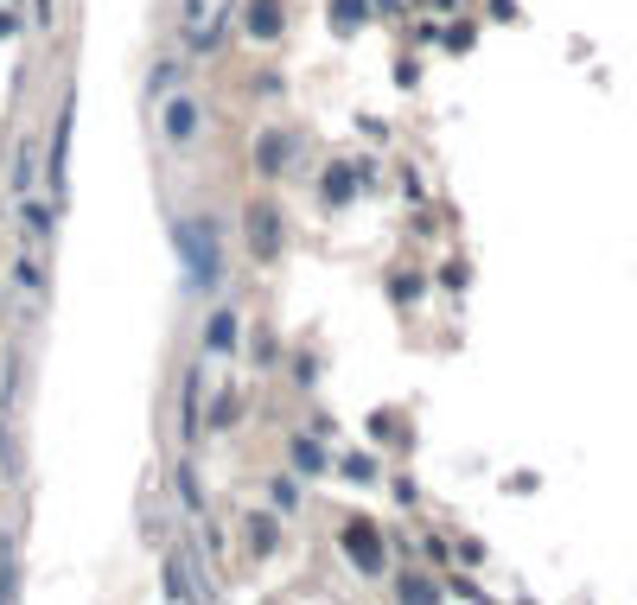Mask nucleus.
Wrapping results in <instances>:
<instances>
[{
	"instance_id": "obj_1",
	"label": "nucleus",
	"mask_w": 637,
	"mask_h": 605,
	"mask_svg": "<svg viewBox=\"0 0 637 605\" xmlns=\"http://www.w3.org/2000/svg\"><path fill=\"white\" fill-rule=\"evenodd\" d=\"M179 249H185V287L211 293L223 281V249H217V223L198 217L192 230H179Z\"/></svg>"
},
{
	"instance_id": "obj_2",
	"label": "nucleus",
	"mask_w": 637,
	"mask_h": 605,
	"mask_svg": "<svg viewBox=\"0 0 637 605\" xmlns=\"http://www.w3.org/2000/svg\"><path fill=\"white\" fill-rule=\"evenodd\" d=\"M243 249H249V262H262V268L281 262V249H287V211L274 198H262V204H249V211H243Z\"/></svg>"
},
{
	"instance_id": "obj_3",
	"label": "nucleus",
	"mask_w": 637,
	"mask_h": 605,
	"mask_svg": "<svg viewBox=\"0 0 637 605\" xmlns=\"http://www.w3.org/2000/svg\"><path fill=\"white\" fill-rule=\"evenodd\" d=\"M338 548H344V555H351V567H357V574H383V567H389V548H383V529H376L370 523V516H344V523H338Z\"/></svg>"
},
{
	"instance_id": "obj_4",
	"label": "nucleus",
	"mask_w": 637,
	"mask_h": 605,
	"mask_svg": "<svg viewBox=\"0 0 637 605\" xmlns=\"http://www.w3.org/2000/svg\"><path fill=\"white\" fill-rule=\"evenodd\" d=\"M198 128H204V102H198V96H185V90L160 96V141H166L172 153L192 147V141H198Z\"/></svg>"
},
{
	"instance_id": "obj_5",
	"label": "nucleus",
	"mask_w": 637,
	"mask_h": 605,
	"mask_svg": "<svg viewBox=\"0 0 637 605\" xmlns=\"http://www.w3.org/2000/svg\"><path fill=\"white\" fill-rule=\"evenodd\" d=\"M77 102L64 96L58 102V121H51V147H45V185H51V198L64 204V192H71V128H77Z\"/></svg>"
},
{
	"instance_id": "obj_6",
	"label": "nucleus",
	"mask_w": 637,
	"mask_h": 605,
	"mask_svg": "<svg viewBox=\"0 0 637 605\" xmlns=\"http://www.w3.org/2000/svg\"><path fill=\"white\" fill-rule=\"evenodd\" d=\"M236 20H243V39H255V45H281L287 39V7L281 0H243Z\"/></svg>"
},
{
	"instance_id": "obj_7",
	"label": "nucleus",
	"mask_w": 637,
	"mask_h": 605,
	"mask_svg": "<svg viewBox=\"0 0 637 605\" xmlns=\"http://www.w3.org/2000/svg\"><path fill=\"white\" fill-rule=\"evenodd\" d=\"M243 555L249 561H274V555H281V510H249L243 516Z\"/></svg>"
},
{
	"instance_id": "obj_8",
	"label": "nucleus",
	"mask_w": 637,
	"mask_h": 605,
	"mask_svg": "<svg viewBox=\"0 0 637 605\" xmlns=\"http://www.w3.org/2000/svg\"><path fill=\"white\" fill-rule=\"evenodd\" d=\"M255 172H262V179H281V172H294V134L287 128H262L255 134Z\"/></svg>"
},
{
	"instance_id": "obj_9",
	"label": "nucleus",
	"mask_w": 637,
	"mask_h": 605,
	"mask_svg": "<svg viewBox=\"0 0 637 605\" xmlns=\"http://www.w3.org/2000/svg\"><path fill=\"white\" fill-rule=\"evenodd\" d=\"M204 363H192V370H185V395H179V440L185 446H198V434H204Z\"/></svg>"
},
{
	"instance_id": "obj_10",
	"label": "nucleus",
	"mask_w": 637,
	"mask_h": 605,
	"mask_svg": "<svg viewBox=\"0 0 637 605\" xmlns=\"http://www.w3.org/2000/svg\"><path fill=\"white\" fill-rule=\"evenodd\" d=\"M236 344H243V325H236L230 306H217V313L204 319V351H211V357H230Z\"/></svg>"
},
{
	"instance_id": "obj_11",
	"label": "nucleus",
	"mask_w": 637,
	"mask_h": 605,
	"mask_svg": "<svg viewBox=\"0 0 637 605\" xmlns=\"http://www.w3.org/2000/svg\"><path fill=\"white\" fill-rule=\"evenodd\" d=\"M230 20H236V7L223 0V7H211L198 26H185V39H192V51H198V58H204V51H217V39L230 32Z\"/></svg>"
},
{
	"instance_id": "obj_12",
	"label": "nucleus",
	"mask_w": 637,
	"mask_h": 605,
	"mask_svg": "<svg viewBox=\"0 0 637 605\" xmlns=\"http://www.w3.org/2000/svg\"><path fill=\"white\" fill-rule=\"evenodd\" d=\"M357 185H364V172H357V166H332V172L319 179V198H325V211H344V204L357 198Z\"/></svg>"
},
{
	"instance_id": "obj_13",
	"label": "nucleus",
	"mask_w": 637,
	"mask_h": 605,
	"mask_svg": "<svg viewBox=\"0 0 637 605\" xmlns=\"http://www.w3.org/2000/svg\"><path fill=\"white\" fill-rule=\"evenodd\" d=\"M287 459H294L300 478H325V446H319V434H300L294 446H287Z\"/></svg>"
},
{
	"instance_id": "obj_14",
	"label": "nucleus",
	"mask_w": 637,
	"mask_h": 605,
	"mask_svg": "<svg viewBox=\"0 0 637 605\" xmlns=\"http://www.w3.org/2000/svg\"><path fill=\"white\" fill-rule=\"evenodd\" d=\"M172 484H179V504L192 510V516H204V478H198V465H192V459L172 465Z\"/></svg>"
},
{
	"instance_id": "obj_15",
	"label": "nucleus",
	"mask_w": 637,
	"mask_h": 605,
	"mask_svg": "<svg viewBox=\"0 0 637 605\" xmlns=\"http://www.w3.org/2000/svg\"><path fill=\"white\" fill-rule=\"evenodd\" d=\"M192 567H198V561H185V555H166V599H192V593L204 599V586H198V580H185Z\"/></svg>"
},
{
	"instance_id": "obj_16",
	"label": "nucleus",
	"mask_w": 637,
	"mask_h": 605,
	"mask_svg": "<svg viewBox=\"0 0 637 605\" xmlns=\"http://www.w3.org/2000/svg\"><path fill=\"white\" fill-rule=\"evenodd\" d=\"M325 13H332V32H344V39H351V32L370 20V0H332Z\"/></svg>"
},
{
	"instance_id": "obj_17",
	"label": "nucleus",
	"mask_w": 637,
	"mask_h": 605,
	"mask_svg": "<svg viewBox=\"0 0 637 605\" xmlns=\"http://www.w3.org/2000/svg\"><path fill=\"white\" fill-rule=\"evenodd\" d=\"M0 599H20V555H13V535L0 542Z\"/></svg>"
},
{
	"instance_id": "obj_18",
	"label": "nucleus",
	"mask_w": 637,
	"mask_h": 605,
	"mask_svg": "<svg viewBox=\"0 0 637 605\" xmlns=\"http://www.w3.org/2000/svg\"><path fill=\"white\" fill-rule=\"evenodd\" d=\"M421 287H427V281H421L415 268H395V274H389V300H402V306H415Z\"/></svg>"
},
{
	"instance_id": "obj_19",
	"label": "nucleus",
	"mask_w": 637,
	"mask_h": 605,
	"mask_svg": "<svg viewBox=\"0 0 637 605\" xmlns=\"http://www.w3.org/2000/svg\"><path fill=\"white\" fill-rule=\"evenodd\" d=\"M236 414H243V395H236V389H223V395H217V408H211V421H204V427L230 434V427H236Z\"/></svg>"
},
{
	"instance_id": "obj_20",
	"label": "nucleus",
	"mask_w": 637,
	"mask_h": 605,
	"mask_svg": "<svg viewBox=\"0 0 637 605\" xmlns=\"http://www.w3.org/2000/svg\"><path fill=\"white\" fill-rule=\"evenodd\" d=\"M268 504L281 510V516H294L300 510V484L294 478H268Z\"/></svg>"
},
{
	"instance_id": "obj_21",
	"label": "nucleus",
	"mask_w": 637,
	"mask_h": 605,
	"mask_svg": "<svg viewBox=\"0 0 637 605\" xmlns=\"http://www.w3.org/2000/svg\"><path fill=\"white\" fill-rule=\"evenodd\" d=\"M32 160H39V147H32V141H20V153H13V192H32Z\"/></svg>"
},
{
	"instance_id": "obj_22",
	"label": "nucleus",
	"mask_w": 637,
	"mask_h": 605,
	"mask_svg": "<svg viewBox=\"0 0 637 605\" xmlns=\"http://www.w3.org/2000/svg\"><path fill=\"white\" fill-rule=\"evenodd\" d=\"M172 83H179V58H160V64H153V77H147V96L153 102L172 96Z\"/></svg>"
},
{
	"instance_id": "obj_23",
	"label": "nucleus",
	"mask_w": 637,
	"mask_h": 605,
	"mask_svg": "<svg viewBox=\"0 0 637 605\" xmlns=\"http://www.w3.org/2000/svg\"><path fill=\"white\" fill-rule=\"evenodd\" d=\"M395 599H440V586L421 580V574H402V580H395Z\"/></svg>"
},
{
	"instance_id": "obj_24",
	"label": "nucleus",
	"mask_w": 637,
	"mask_h": 605,
	"mask_svg": "<svg viewBox=\"0 0 637 605\" xmlns=\"http://www.w3.org/2000/svg\"><path fill=\"white\" fill-rule=\"evenodd\" d=\"M344 478H351V484H370V478H376V459H370V453H351V459H344Z\"/></svg>"
},
{
	"instance_id": "obj_25",
	"label": "nucleus",
	"mask_w": 637,
	"mask_h": 605,
	"mask_svg": "<svg viewBox=\"0 0 637 605\" xmlns=\"http://www.w3.org/2000/svg\"><path fill=\"white\" fill-rule=\"evenodd\" d=\"M26 20L39 26V32H51V26H58V0H32V13H26Z\"/></svg>"
},
{
	"instance_id": "obj_26",
	"label": "nucleus",
	"mask_w": 637,
	"mask_h": 605,
	"mask_svg": "<svg viewBox=\"0 0 637 605\" xmlns=\"http://www.w3.org/2000/svg\"><path fill=\"white\" fill-rule=\"evenodd\" d=\"M39 281H45V268L32 262V255H20V287H39Z\"/></svg>"
},
{
	"instance_id": "obj_27",
	"label": "nucleus",
	"mask_w": 637,
	"mask_h": 605,
	"mask_svg": "<svg viewBox=\"0 0 637 605\" xmlns=\"http://www.w3.org/2000/svg\"><path fill=\"white\" fill-rule=\"evenodd\" d=\"M440 281H446V287H466L472 274H466V262H446V268H440Z\"/></svg>"
},
{
	"instance_id": "obj_28",
	"label": "nucleus",
	"mask_w": 637,
	"mask_h": 605,
	"mask_svg": "<svg viewBox=\"0 0 637 605\" xmlns=\"http://www.w3.org/2000/svg\"><path fill=\"white\" fill-rule=\"evenodd\" d=\"M395 83H402V90H415V83H421V64H415V58H402V71H395Z\"/></svg>"
},
{
	"instance_id": "obj_29",
	"label": "nucleus",
	"mask_w": 637,
	"mask_h": 605,
	"mask_svg": "<svg viewBox=\"0 0 637 605\" xmlns=\"http://www.w3.org/2000/svg\"><path fill=\"white\" fill-rule=\"evenodd\" d=\"M13 32H20V20H13V13H0V39H13Z\"/></svg>"
}]
</instances>
